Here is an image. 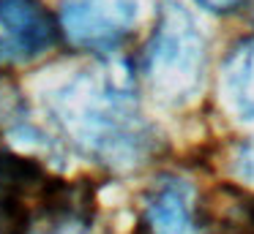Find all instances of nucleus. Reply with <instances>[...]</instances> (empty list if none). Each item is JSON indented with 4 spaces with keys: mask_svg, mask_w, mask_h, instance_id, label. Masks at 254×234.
Here are the masks:
<instances>
[{
    "mask_svg": "<svg viewBox=\"0 0 254 234\" xmlns=\"http://www.w3.org/2000/svg\"><path fill=\"white\" fill-rule=\"evenodd\" d=\"M58 120L88 155L104 163H139L153 144L121 71H96L74 79L58 101Z\"/></svg>",
    "mask_w": 254,
    "mask_h": 234,
    "instance_id": "1",
    "label": "nucleus"
},
{
    "mask_svg": "<svg viewBox=\"0 0 254 234\" xmlns=\"http://www.w3.org/2000/svg\"><path fill=\"white\" fill-rule=\"evenodd\" d=\"M205 74V38L191 14L178 3H164L142 54V76L150 93L170 106L191 101Z\"/></svg>",
    "mask_w": 254,
    "mask_h": 234,
    "instance_id": "2",
    "label": "nucleus"
},
{
    "mask_svg": "<svg viewBox=\"0 0 254 234\" xmlns=\"http://www.w3.org/2000/svg\"><path fill=\"white\" fill-rule=\"evenodd\" d=\"M137 0H63L61 22L71 44L93 52L112 49L137 22Z\"/></svg>",
    "mask_w": 254,
    "mask_h": 234,
    "instance_id": "3",
    "label": "nucleus"
},
{
    "mask_svg": "<svg viewBox=\"0 0 254 234\" xmlns=\"http://www.w3.org/2000/svg\"><path fill=\"white\" fill-rule=\"evenodd\" d=\"M55 41V19L41 0H0V65L30 63Z\"/></svg>",
    "mask_w": 254,
    "mask_h": 234,
    "instance_id": "4",
    "label": "nucleus"
},
{
    "mask_svg": "<svg viewBox=\"0 0 254 234\" xmlns=\"http://www.w3.org/2000/svg\"><path fill=\"white\" fill-rule=\"evenodd\" d=\"M142 223L148 234H208V207L181 177H161L145 193Z\"/></svg>",
    "mask_w": 254,
    "mask_h": 234,
    "instance_id": "5",
    "label": "nucleus"
},
{
    "mask_svg": "<svg viewBox=\"0 0 254 234\" xmlns=\"http://www.w3.org/2000/svg\"><path fill=\"white\" fill-rule=\"evenodd\" d=\"M221 95L238 120H254V36L238 41L224 57Z\"/></svg>",
    "mask_w": 254,
    "mask_h": 234,
    "instance_id": "6",
    "label": "nucleus"
},
{
    "mask_svg": "<svg viewBox=\"0 0 254 234\" xmlns=\"http://www.w3.org/2000/svg\"><path fill=\"white\" fill-rule=\"evenodd\" d=\"M221 234H254V196L241 188H221Z\"/></svg>",
    "mask_w": 254,
    "mask_h": 234,
    "instance_id": "7",
    "label": "nucleus"
},
{
    "mask_svg": "<svg viewBox=\"0 0 254 234\" xmlns=\"http://www.w3.org/2000/svg\"><path fill=\"white\" fill-rule=\"evenodd\" d=\"M85 223H88L85 215L61 212V215H50V226H44L39 234H88Z\"/></svg>",
    "mask_w": 254,
    "mask_h": 234,
    "instance_id": "8",
    "label": "nucleus"
},
{
    "mask_svg": "<svg viewBox=\"0 0 254 234\" xmlns=\"http://www.w3.org/2000/svg\"><path fill=\"white\" fill-rule=\"evenodd\" d=\"M232 174L243 183H254V136L249 141H243L238 147V152L232 155Z\"/></svg>",
    "mask_w": 254,
    "mask_h": 234,
    "instance_id": "9",
    "label": "nucleus"
},
{
    "mask_svg": "<svg viewBox=\"0 0 254 234\" xmlns=\"http://www.w3.org/2000/svg\"><path fill=\"white\" fill-rule=\"evenodd\" d=\"M202 8L213 11V14H230V11H238L246 0H197Z\"/></svg>",
    "mask_w": 254,
    "mask_h": 234,
    "instance_id": "10",
    "label": "nucleus"
}]
</instances>
